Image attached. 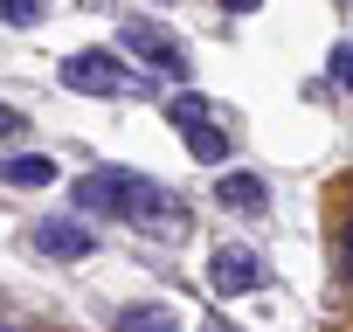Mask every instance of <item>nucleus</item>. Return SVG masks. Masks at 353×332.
Here are the masks:
<instances>
[{"label": "nucleus", "mask_w": 353, "mask_h": 332, "mask_svg": "<svg viewBox=\"0 0 353 332\" xmlns=\"http://www.w3.org/2000/svg\"><path fill=\"white\" fill-rule=\"evenodd\" d=\"M118 42H125V56H139L145 70L188 83V63H194V56H188V42L173 35L166 21H152V14H125V21H118Z\"/></svg>", "instance_id": "1"}, {"label": "nucleus", "mask_w": 353, "mask_h": 332, "mask_svg": "<svg viewBox=\"0 0 353 332\" xmlns=\"http://www.w3.org/2000/svg\"><path fill=\"white\" fill-rule=\"evenodd\" d=\"M63 83L83 90V97H132L139 70H125V56H111V49H70L63 56Z\"/></svg>", "instance_id": "2"}, {"label": "nucleus", "mask_w": 353, "mask_h": 332, "mask_svg": "<svg viewBox=\"0 0 353 332\" xmlns=\"http://www.w3.org/2000/svg\"><path fill=\"white\" fill-rule=\"evenodd\" d=\"M125 222H139L152 236L188 229V201L173 194V187H159V180H145V174H125Z\"/></svg>", "instance_id": "3"}, {"label": "nucleus", "mask_w": 353, "mask_h": 332, "mask_svg": "<svg viewBox=\"0 0 353 332\" xmlns=\"http://www.w3.org/2000/svg\"><path fill=\"white\" fill-rule=\"evenodd\" d=\"M208 284L222 291V298H243V291H263L270 284V263L256 256V249H215V263H208Z\"/></svg>", "instance_id": "4"}, {"label": "nucleus", "mask_w": 353, "mask_h": 332, "mask_svg": "<svg viewBox=\"0 0 353 332\" xmlns=\"http://www.w3.org/2000/svg\"><path fill=\"white\" fill-rule=\"evenodd\" d=\"M70 201L83 215H125V166H111V174H83L70 187Z\"/></svg>", "instance_id": "5"}, {"label": "nucleus", "mask_w": 353, "mask_h": 332, "mask_svg": "<svg viewBox=\"0 0 353 332\" xmlns=\"http://www.w3.org/2000/svg\"><path fill=\"white\" fill-rule=\"evenodd\" d=\"M35 249H42V256H90L97 236H90L83 222H35Z\"/></svg>", "instance_id": "6"}, {"label": "nucleus", "mask_w": 353, "mask_h": 332, "mask_svg": "<svg viewBox=\"0 0 353 332\" xmlns=\"http://www.w3.org/2000/svg\"><path fill=\"white\" fill-rule=\"evenodd\" d=\"M0 180L8 187H56V159L49 152H8L0 159Z\"/></svg>", "instance_id": "7"}, {"label": "nucleus", "mask_w": 353, "mask_h": 332, "mask_svg": "<svg viewBox=\"0 0 353 332\" xmlns=\"http://www.w3.org/2000/svg\"><path fill=\"white\" fill-rule=\"evenodd\" d=\"M111 325L118 332H181V311H173V304H125Z\"/></svg>", "instance_id": "8"}, {"label": "nucleus", "mask_w": 353, "mask_h": 332, "mask_svg": "<svg viewBox=\"0 0 353 332\" xmlns=\"http://www.w3.org/2000/svg\"><path fill=\"white\" fill-rule=\"evenodd\" d=\"M181 138H188V152H194L201 166H222V159H229V132H215V125H188Z\"/></svg>", "instance_id": "9"}, {"label": "nucleus", "mask_w": 353, "mask_h": 332, "mask_svg": "<svg viewBox=\"0 0 353 332\" xmlns=\"http://www.w3.org/2000/svg\"><path fill=\"white\" fill-rule=\"evenodd\" d=\"M222 201H229V208H250V215H256V208L270 201V187H263L256 174H222Z\"/></svg>", "instance_id": "10"}, {"label": "nucleus", "mask_w": 353, "mask_h": 332, "mask_svg": "<svg viewBox=\"0 0 353 332\" xmlns=\"http://www.w3.org/2000/svg\"><path fill=\"white\" fill-rule=\"evenodd\" d=\"M208 111H215V104H208L201 90H181V97L166 104V125H173V132H188V125H208Z\"/></svg>", "instance_id": "11"}, {"label": "nucleus", "mask_w": 353, "mask_h": 332, "mask_svg": "<svg viewBox=\"0 0 353 332\" xmlns=\"http://www.w3.org/2000/svg\"><path fill=\"white\" fill-rule=\"evenodd\" d=\"M0 21H8V28H35L42 21V0H0Z\"/></svg>", "instance_id": "12"}, {"label": "nucleus", "mask_w": 353, "mask_h": 332, "mask_svg": "<svg viewBox=\"0 0 353 332\" xmlns=\"http://www.w3.org/2000/svg\"><path fill=\"white\" fill-rule=\"evenodd\" d=\"M332 76H339V83H346V90H353V35H346V42H339V49H332Z\"/></svg>", "instance_id": "13"}, {"label": "nucleus", "mask_w": 353, "mask_h": 332, "mask_svg": "<svg viewBox=\"0 0 353 332\" xmlns=\"http://www.w3.org/2000/svg\"><path fill=\"white\" fill-rule=\"evenodd\" d=\"M21 125H28V118H21V111H14V104H0V138H14V132H21Z\"/></svg>", "instance_id": "14"}, {"label": "nucleus", "mask_w": 353, "mask_h": 332, "mask_svg": "<svg viewBox=\"0 0 353 332\" xmlns=\"http://www.w3.org/2000/svg\"><path fill=\"white\" fill-rule=\"evenodd\" d=\"M222 8H229V14H256V8H263V0H222Z\"/></svg>", "instance_id": "15"}, {"label": "nucleus", "mask_w": 353, "mask_h": 332, "mask_svg": "<svg viewBox=\"0 0 353 332\" xmlns=\"http://www.w3.org/2000/svg\"><path fill=\"white\" fill-rule=\"evenodd\" d=\"M346 256H353V222H346Z\"/></svg>", "instance_id": "16"}, {"label": "nucleus", "mask_w": 353, "mask_h": 332, "mask_svg": "<svg viewBox=\"0 0 353 332\" xmlns=\"http://www.w3.org/2000/svg\"><path fill=\"white\" fill-rule=\"evenodd\" d=\"M201 332H222V325H201Z\"/></svg>", "instance_id": "17"}, {"label": "nucleus", "mask_w": 353, "mask_h": 332, "mask_svg": "<svg viewBox=\"0 0 353 332\" xmlns=\"http://www.w3.org/2000/svg\"><path fill=\"white\" fill-rule=\"evenodd\" d=\"M0 332H14V325H0Z\"/></svg>", "instance_id": "18"}]
</instances>
